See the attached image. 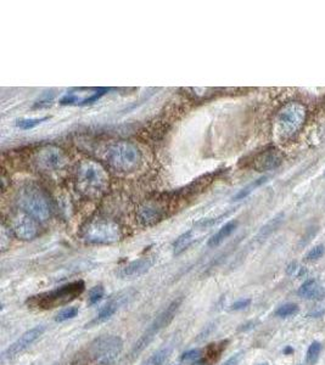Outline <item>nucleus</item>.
<instances>
[{
	"label": "nucleus",
	"instance_id": "11",
	"mask_svg": "<svg viewBox=\"0 0 325 365\" xmlns=\"http://www.w3.org/2000/svg\"><path fill=\"white\" fill-rule=\"evenodd\" d=\"M11 227H13V232L15 233V235L21 240H33L38 235L37 221H34L33 218L23 212L14 218Z\"/></svg>",
	"mask_w": 325,
	"mask_h": 365
},
{
	"label": "nucleus",
	"instance_id": "6",
	"mask_svg": "<svg viewBox=\"0 0 325 365\" xmlns=\"http://www.w3.org/2000/svg\"><path fill=\"white\" fill-rule=\"evenodd\" d=\"M82 238L89 244H114L121 239V229L112 221H94L84 228Z\"/></svg>",
	"mask_w": 325,
	"mask_h": 365
},
{
	"label": "nucleus",
	"instance_id": "24",
	"mask_svg": "<svg viewBox=\"0 0 325 365\" xmlns=\"http://www.w3.org/2000/svg\"><path fill=\"white\" fill-rule=\"evenodd\" d=\"M321 350V344L318 342V341H314L312 344L309 346L308 350H307V357H306V361L308 364H314L315 360L318 359L319 353Z\"/></svg>",
	"mask_w": 325,
	"mask_h": 365
},
{
	"label": "nucleus",
	"instance_id": "15",
	"mask_svg": "<svg viewBox=\"0 0 325 365\" xmlns=\"http://www.w3.org/2000/svg\"><path fill=\"white\" fill-rule=\"evenodd\" d=\"M237 227V222L236 221H231V222H228L225 226H223L217 232L216 234H214L213 236L208 240V246L210 247H216L218 246L219 244H222L223 241L225 240V239L229 238V236L231 235V234L234 233V230L236 229Z\"/></svg>",
	"mask_w": 325,
	"mask_h": 365
},
{
	"label": "nucleus",
	"instance_id": "23",
	"mask_svg": "<svg viewBox=\"0 0 325 365\" xmlns=\"http://www.w3.org/2000/svg\"><path fill=\"white\" fill-rule=\"evenodd\" d=\"M281 218H283V214H280V215H278V217L273 218L272 221L269 222V223L267 224L266 227L262 228V230H261V233H260V235H258V238H261V239L267 238V236H268L269 234L274 232V230L278 228V226H279V224H280Z\"/></svg>",
	"mask_w": 325,
	"mask_h": 365
},
{
	"label": "nucleus",
	"instance_id": "17",
	"mask_svg": "<svg viewBox=\"0 0 325 365\" xmlns=\"http://www.w3.org/2000/svg\"><path fill=\"white\" fill-rule=\"evenodd\" d=\"M194 240H195V235H194L193 230H189V232L182 234L173 244V252L174 255L178 256L181 253L184 252L187 248L190 247V245L193 244Z\"/></svg>",
	"mask_w": 325,
	"mask_h": 365
},
{
	"label": "nucleus",
	"instance_id": "2",
	"mask_svg": "<svg viewBox=\"0 0 325 365\" xmlns=\"http://www.w3.org/2000/svg\"><path fill=\"white\" fill-rule=\"evenodd\" d=\"M77 185L84 195L97 197L107 189L109 175L99 163L83 161L77 168Z\"/></svg>",
	"mask_w": 325,
	"mask_h": 365
},
{
	"label": "nucleus",
	"instance_id": "20",
	"mask_svg": "<svg viewBox=\"0 0 325 365\" xmlns=\"http://www.w3.org/2000/svg\"><path fill=\"white\" fill-rule=\"evenodd\" d=\"M267 179H268L267 177H262V178H260V179L254 180V182H252L251 184H249L248 186H245L242 190H240V191L235 195L234 200H242V198L248 197L252 191H255L257 188H260L262 184H265L267 182Z\"/></svg>",
	"mask_w": 325,
	"mask_h": 365
},
{
	"label": "nucleus",
	"instance_id": "26",
	"mask_svg": "<svg viewBox=\"0 0 325 365\" xmlns=\"http://www.w3.org/2000/svg\"><path fill=\"white\" fill-rule=\"evenodd\" d=\"M77 314H78V308H76V307H68V308L62 309V311L56 315V321L62 323V321L72 319V318L76 317Z\"/></svg>",
	"mask_w": 325,
	"mask_h": 365
},
{
	"label": "nucleus",
	"instance_id": "31",
	"mask_svg": "<svg viewBox=\"0 0 325 365\" xmlns=\"http://www.w3.org/2000/svg\"><path fill=\"white\" fill-rule=\"evenodd\" d=\"M242 357V353H236V354H234L233 357H230L228 359L225 363H223L222 365H237L239 364L240 359H241Z\"/></svg>",
	"mask_w": 325,
	"mask_h": 365
},
{
	"label": "nucleus",
	"instance_id": "32",
	"mask_svg": "<svg viewBox=\"0 0 325 365\" xmlns=\"http://www.w3.org/2000/svg\"><path fill=\"white\" fill-rule=\"evenodd\" d=\"M300 270H303L302 268H298V265L296 264V263H292L291 265H289V268H287V273L290 274V275H297V273Z\"/></svg>",
	"mask_w": 325,
	"mask_h": 365
},
{
	"label": "nucleus",
	"instance_id": "21",
	"mask_svg": "<svg viewBox=\"0 0 325 365\" xmlns=\"http://www.w3.org/2000/svg\"><path fill=\"white\" fill-rule=\"evenodd\" d=\"M49 117H40V118H21L17 119L16 125L20 128V129L28 130L32 129V128L37 127V125L42 124L43 122L48 121Z\"/></svg>",
	"mask_w": 325,
	"mask_h": 365
},
{
	"label": "nucleus",
	"instance_id": "3",
	"mask_svg": "<svg viewBox=\"0 0 325 365\" xmlns=\"http://www.w3.org/2000/svg\"><path fill=\"white\" fill-rule=\"evenodd\" d=\"M306 107L301 102H289L281 107L275 118V133L281 140L290 139L302 128L306 119Z\"/></svg>",
	"mask_w": 325,
	"mask_h": 365
},
{
	"label": "nucleus",
	"instance_id": "13",
	"mask_svg": "<svg viewBox=\"0 0 325 365\" xmlns=\"http://www.w3.org/2000/svg\"><path fill=\"white\" fill-rule=\"evenodd\" d=\"M283 163V155L278 149L269 148L258 154L254 161V167L258 172L273 171Z\"/></svg>",
	"mask_w": 325,
	"mask_h": 365
},
{
	"label": "nucleus",
	"instance_id": "7",
	"mask_svg": "<svg viewBox=\"0 0 325 365\" xmlns=\"http://www.w3.org/2000/svg\"><path fill=\"white\" fill-rule=\"evenodd\" d=\"M182 301H183V299L174 300L173 302L171 303V305L168 306L164 312H162V313H159L157 317H156V319L153 320L151 324H150V326L146 329V331L144 332L143 336H141V337L138 340V342L135 343L134 348H133V350H132L133 355L139 354V353H140L141 350H143L145 347L147 346V344L151 342L152 338L155 337V336L157 335L158 332L165 328V326H167L168 324L173 320L174 315H176L177 312H178L179 307H181V305H182Z\"/></svg>",
	"mask_w": 325,
	"mask_h": 365
},
{
	"label": "nucleus",
	"instance_id": "27",
	"mask_svg": "<svg viewBox=\"0 0 325 365\" xmlns=\"http://www.w3.org/2000/svg\"><path fill=\"white\" fill-rule=\"evenodd\" d=\"M103 297H104L103 286L100 285L95 286V287H93L91 292H89V303H91V305H95V303H98Z\"/></svg>",
	"mask_w": 325,
	"mask_h": 365
},
{
	"label": "nucleus",
	"instance_id": "19",
	"mask_svg": "<svg viewBox=\"0 0 325 365\" xmlns=\"http://www.w3.org/2000/svg\"><path fill=\"white\" fill-rule=\"evenodd\" d=\"M159 218H161V214H159L158 209H156L152 206L144 207L139 212V219H140L141 223L145 224V226H151V224L156 223Z\"/></svg>",
	"mask_w": 325,
	"mask_h": 365
},
{
	"label": "nucleus",
	"instance_id": "16",
	"mask_svg": "<svg viewBox=\"0 0 325 365\" xmlns=\"http://www.w3.org/2000/svg\"><path fill=\"white\" fill-rule=\"evenodd\" d=\"M298 295L304 299H318L323 295V288L315 280H307L298 290Z\"/></svg>",
	"mask_w": 325,
	"mask_h": 365
},
{
	"label": "nucleus",
	"instance_id": "10",
	"mask_svg": "<svg viewBox=\"0 0 325 365\" xmlns=\"http://www.w3.org/2000/svg\"><path fill=\"white\" fill-rule=\"evenodd\" d=\"M44 331H45L44 326H36V328L26 331L19 340H16L15 342L8 347L7 350L4 352V354H3V357L5 359H13L17 357L19 354H21L23 350L27 349L31 344L36 342Z\"/></svg>",
	"mask_w": 325,
	"mask_h": 365
},
{
	"label": "nucleus",
	"instance_id": "29",
	"mask_svg": "<svg viewBox=\"0 0 325 365\" xmlns=\"http://www.w3.org/2000/svg\"><path fill=\"white\" fill-rule=\"evenodd\" d=\"M200 354H201V352L199 349H191L185 352L182 355V359L183 360H196V359L200 358Z\"/></svg>",
	"mask_w": 325,
	"mask_h": 365
},
{
	"label": "nucleus",
	"instance_id": "22",
	"mask_svg": "<svg viewBox=\"0 0 325 365\" xmlns=\"http://www.w3.org/2000/svg\"><path fill=\"white\" fill-rule=\"evenodd\" d=\"M170 352H171L170 348H164L158 350V352H156L155 354L145 363V365H164L165 361L167 360L168 355H170Z\"/></svg>",
	"mask_w": 325,
	"mask_h": 365
},
{
	"label": "nucleus",
	"instance_id": "4",
	"mask_svg": "<svg viewBox=\"0 0 325 365\" xmlns=\"http://www.w3.org/2000/svg\"><path fill=\"white\" fill-rule=\"evenodd\" d=\"M106 160L118 171L132 172L140 165L141 154L132 142L118 141L107 148Z\"/></svg>",
	"mask_w": 325,
	"mask_h": 365
},
{
	"label": "nucleus",
	"instance_id": "9",
	"mask_svg": "<svg viewBox=\"0 0 325 365\" xmlns=\"http://www.w3.org/2000/svg\"><path fill=\"white\" fill-rule=\"evenodd\" d=\"M67 159L60 149L48 146L42 149L37 155V163L44 171H59L65 167Z\"/></svg>",
	"mask_w": 325,
	"mask_h": 365
},
{
	"label": "nucleus",
	"instance_id": "14",
	"mask_svg": "<svg viewBox=\"0 0 325 365\" xmlns=\"http://www.w3.org/2000/svg\"><path fill=\"white\" fill-rule=\"evenodd\" d=\"M107 92L106 88L103 89L88 90L87 93L83 92H69L61 98V105H88L98 101L105 93Z\"/></svg>",
	"mask_w": 325,
	"mask_h": 365
},
{
	"label": "nucleus",
	"instance_id": "1",
	"mask_svg": "<svg viewBox=\"0 0 325 365\" xmlns=\"http://www.w3.org/2000/svg\"><path fill=\"white\" fill-rule=\"evenodd\" d=\"M20 208L37 222L48 221L51 214V203L49 196L39 186L27 184L19 191L17 198Z\"/></svg>",
	"mask_w": 325,
	"mask_h": 365
},
{
	"label": "nucleus",
	"instance_id": "33",
	"mask_svg": "<svg viewBox=\"0 0 325 365\" xmlns=\"http://www.w3.org/2000/svg\"><path fill=\"white\" fill-rule=\"evenodd\" d=\"M260 365H268L267 363H263V364H260Z\"/></svg>",
	"mask_w": 325,
	"mask_h": 365
},
{
	"label": "nucleus",
	"instance_id": "5",
	"mask_svg": "<svg viewBox=\"0 0 325 365\" xmlns=\"http://www.w3.org/2000/svg\"><path fill=\"white\" fill-rule=\"evenodd\" d=\"M84 287L86 286H84L83 281L71 282V284L61 286V287L56 288L54 291L46 292V294H42L39 296L33 297L31 300V303L39 307V308H55V307L63 306L66 303L73 301L74 299H77L79 295H82Z\"/></svg>",
	"mask_w": 325,
	"mask_h": 365
},
{
	"label": "nucleus",
	"instance_id": "30",
	"mask_svg": "<svg viewBox=\"0 0 325 365\" xmlns=\"http://www.w3.org/2000/svg\"><path fill=\"white\" fill-rule=\"evenodd\" d=\"M250 303H251V301L250 300L237 301V302H235L234 305L231 306V309H234V311H240V309H243L246 308V307H249Z\"/></svg>",
	"mask_w": 325,
	"mask_h": 365
},
{
	"label": "nucleus",
	"instance_id": "28",
	"mask_svg": "<svg viewBox=\"0 0 325 365\" xmlns=\"http://www.w3.org/2000/svg\"><path fill=\"white\" fill-rule=\"evenodd\" d=\"M324 252H325V247L323 246V245H318V246L313 247L312 250H310L309 252L307 253L306 258L309 259V261H313V259H318V258H320V257L324 255Z\"/></svg>",
	"mask_w": 325,
	"mask_h": 365
},
{
	"label": "nucleus",
	"instance_id": "8",
	"mask_svg": "<svg viewBox=\"0 0 325 365\" xmlns=\"http://www.w3.org/2000/svg\"><path fill=\"white\" fill-rule=\"evenodd\" d=\"M123 349V341L118 336H103L91 347L92 358L101 365H111Z\"/></svg>",
	"mask_w": 325,
	"mask_h": 365
},
{
	"label": "nucleus",
	"instance_id": "18",
	"mask_svg": "<svg viewBox=\"0 0 325 365\" xmlns=\"http://www.w3.org/2000/svg\"><path fill=\"white\" fill-rule=\"evenodd\" d=\"M120 300H121V299H118V301H117V300H116V301H112V302L107 303L106 306H104L103 308L100 309V312H99L98 317L95 318V320H93V324H97V323H98V324H99V323H104V321L109 320L110 318H111L112 315H114V314L116 313V312H117L118 306L121 305Z\"/></svg>",
	"mask_w": 325,
	"mask_h": 365
},
{
	"label": "nucleus",
	"instance_id": "12",
	"mask_svg": "<svg viewBox=\"0 0 325 365\" xmlns=\"http://www.w3.org/2000/svg\"><path fill=\"white\" fill-rule=\"evenodd\" d=\"M153 264H155L153 257H143L121 267L117 271V275L121 279H135L147 273Z\"/></svg>",
	"mask_w": 325,
	"mask_h": 365
},
{
	"label": "nucleus",
	"instance_id": "25",
	"mask_svg": "<svg viewBox=\"0 0 325 365\" xmlns=\"http://www.w3.org/2000/svg\"><path fill=\"white\" fill-rule=\"evenodd\" d=\"M297 311H298L297 306L294 305V303H287V305L279 307V308L277 309V312H275V314H277L278 317L285 318V317H290V315L297 313Z\"/></svg>",
	"mask_w": 325,
	"mask_h": 365
}]
</instances>
